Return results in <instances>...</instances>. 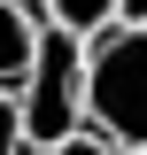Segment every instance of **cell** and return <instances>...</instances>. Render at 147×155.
<instances>
[{
  "instance_id": "cell-1",
  "label": "cell",
  "mask_w": 147,
  "mask_h": 155,
  "mask_svg": "<svg viewBox=\"0 0 147 155\" xmlns=\"http://www.w3.org/2000/svg\"><path fill=\"white\" fill-rule=\"evenodd\" d=\"M16 101H23V140L31 147H54V140L85 132V47H77L70 23H39L31 31V62L16 78Z\"/></svg>"
},
{
  "instance_id": "cell-2",
  "label": "cell",
  "mask_w": 147,
  "mask_h": 155,
  "mask_svg": "<svg viewBox=\"0 0 147 155\" xmlns=\"http://www.w3.org/2000/svg\"><path fill=\"white\" fill-rule=\"evenodd\" d=\"M85 124L116 147H147V23H124L85 54Z\"/></svg>"
},
{
  "instance_id": "cell-3",
  "label": "cell",
  "mask_w": 147,
  "mask_h": 155,
  "mask_svg": "<svg viewBox=\"0 0 147 155\" xmlns=\"http://www.w3.org/2000/svg\"><path fill=\"white\" fill-rule=\"evenodd\" d=\"M31 31H39V23L23 16L16 0H0V78H8V85H16L23 62H31Z\"/></svg>"
},
{
  "instance_id": "cell-4",
  "label": "cell",
  "mask_w": 147,
  "mask_h": 155,
  "mask_svg": "<svg viewBox=\"0 0 147 155\" xmlns=\"http://www.w3.org/2000/svg\"><path fill=\"white\" fill-rule=\"evenodd\" d=\"M47 16L85 39V31H101V23H116V0H47Z\"/></svg>"
},
{
  "instance_id": "cell-5",
  "label": "cell",
  "mask_w": 147,
  "mask_h": 155,
  "mask_svg": "<svg viewBox=\"0 0 147 155\" xmlns=\"http://www.w3.org/2000/svg\"><path fill=\"white\" fill-rule=\"evenodd\" d=\"M31 140H23V101H16V85L0 78V155H23Z\"/></svg>"
},
{
  "instance_id": "cell-6",
  "label": "cell",
  "mask_w": 147,
  "mask_h": 155,
  "mask_svg": "<svg viewBox=\"0 0 147 155\" xmlns=\"http://www.w3.org/2000/svg\"><path fill=\"white\" fill-rule=\"evenodd\" d=\"M47 155H116V140L109 132H70V140H54Z\"/></svg>"
},
{
  "instance_id": "cell-7",
  "label": "cell",
  "mask_w": 147,
  "mask_h": 155,
  "mask_svg": "<svg viewBox=\"0 0 147 155\" xmlns=\"http://www.w3.org/2000/svg\"><path fill=\"white\" fill-rule=\"evenodd\" d=\"M116 23H147V0H116Z\"/></svg>"
},
{
  "instance_id": "cell-8",
  "label": "cell",
  "mask_w": 147,
  "mask_h": 155,
  "mask_svg": "<svg viewBox=\"0 0 147 155\" xmlns=\"http://www.w3.org/2000/svg\"><path fill=\"white\" fill-rule=\"evenodd\" d=\"M132 155H147V147H132Z\"/></svg>"
}]
</instances>
